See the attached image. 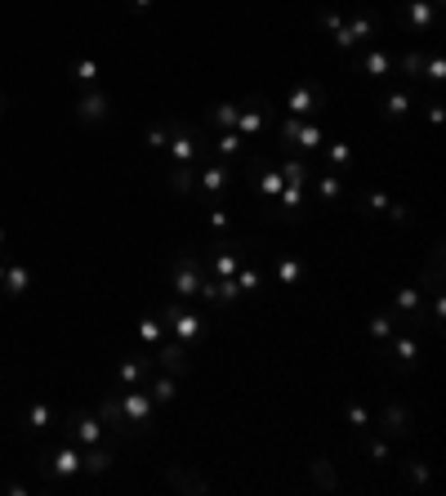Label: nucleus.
Instances as JSON below:
<instances>
[{"label": "nucleus", "instance_id": "obj_45", "mask_svg": "<svg viewBox=\"0 0 446 496\" xmlns=\"http://www.w3.org/2000/svg\"><path fill=\"white\" fill-rule=\"evenodd\" d=\"M143 143H147L152 152H165V143H170V122L147 125V134H143Z\"/></svg>", "mask_w": 446, "mask_h": 496}, {"label": "nucleus", "instance_id": "obj_24", "mask_svg": "<svg viewBox=\"0 0 446 496\" xmlns=\"http://www.w3.org/2000/svg\"><path fill=\"white\" fill-rule=\"evenodd\" d=\"M308 188H317V197H322V206H339V197H343V175L339 170H317L313 166V184Z\"/></svg>", "mask_w": 446, "mask_h": 496}, {"label": "nucleus", "instance_id": "obj_40", "mask_svg": "<svg viewBox=\"0 0 446 496\" xmlns=\"http://www.w3.org/2000/svg\"><path fill=\"white\" fill-rule=\"evenodd\" d=\"M72 77H76L85 90H94V86H99V59H76V63H72Z\"/></svg>", "mask_w": 446, "mask_h": 496}, {"label": "nucleus", "instance_id": "obj_50", "mask_svg": "<svg viewBox=\"0 0 446 496\" xmlns=\"http://www.w3.org/2000/svg\"><path fill=\"white\" fill-rule=\"evenodd\" d=\"M429 5H438V9H442V5H446V0H429Z\"/></svg>", "mask_w": 446, "mask_h": 496}, {"label": "nucleus", "instance_id": "obj_36", "mask_svg": "<svg viewBox=\"0 0 446 496\" xmlns=\"http://www.w3.org/2000/svg\"><path fill=\"white\" fill-rule=\"evenodd\" d=\"M236 113H241V104H215V108H206V130H236Z\"/></svg>", "mask_w": 446, "mask_h": 496}, {"label": "nucleus", "instance_id": "obj_34", "mask_svg": "<svg viewBox=\"0 0 446 496\" xmlns=\"http://www.w3.org/2000/svg\"><path fill=\"white\" fill-rule=\"evenodd\" d=\"M134 331H138V345H143L147 354H152V349H156V345L165 340V322H161L156 313H147V318H138V327H134Z\"/></svg>", "mask_w": 446, "mask_h": 496}, {"label": "nucleus", "instance_id": "obj_20", "mask_svg": "<svg viewBox=\"0 0 446 496\" xmlns=\"http://www.w3.org/2000/svg\"><path fill=\"white\" fill-rule=\"evenodd\" d=\"M112 117V99L94 86V90H81V99H76V122L81 125H103Z\"/></svg>", "mask_w": 446, "mask_h": 496}, {"label": "nucleus", "instance_id": "obj_15", "mask_svg": "<svg viewBox=\"0 0 446 496\" xmlns=\"http://www.w3.org/2000/svg\"><path fill=\"white\" fill-rule=\"evenodd\" d=\"M361 215H366V220H379V215H384V220H393V224H402V229L411 224V211H406L402 202H393L388 193H379V188H366V197H361Z\"/></svg>", "mask_w": 446, "mask_h": 496}, {"label": "nucleus", "instance_id": "obj_22", "mask_svg": "<svg viewBox=\"0 0 446 496\" xmlns=\"http://www.w3.org/2000/svg\"><path fill=\"white\" fill-rule=\"evenodd\" d=\"M156 367V358L147 354V349H138V354H129L120 367H116V389H134V384H143L147 375Z\"/></svg>", "mask_w": 446, "mask_h": 496}, {"label": "nucleus", "instance_id": "obj_17", "mask_svg": "<svg viewBox=\"0 0 446 496\" xmlns=\"http://www.w3.org/2000/svg\"><path fill=\"white\" fill-rule=\"evenodd\" d=\"M152 358H156V367H161L165 375H188L192 372V349L179 345V340H170V336L152 349Z\"/></svg>", "mask_w": 446, "mask_h": 496}, {"label": "nucleus", "instance_id": "obj_46", "mask_svg": "<svg viewBox=\"0 0 446 496\" xmlns=\"http://www.w3.org/2000/svg\"><path fill=\"white\" fill-rule=\"evenodd\" d=\"M152 5H156V0H125L129 14H152Z\"/></svg>", "mask_w": 446, "mask_h": 496}, {"label": "nucleus", "instance_id": "obj_38", "mask_svg": "<svg viewBox=\"0 0 446 496\" xmlns=\"http://www.w3.org/2000/svg\"><path fill=\"white\" fill-rule=\"evenodd\" d=\"M343 420H348L352 434H361V438L370 434V411H366L361 402H343Z\"/></svg>", "mask_w": 446, "mask_h": 496}, {"label": "nucleus", "instance_id": "obj_18", "mask_svg": "<svg viewBox=\"0 0 446 496\" xmlns=\"http://www.w3.org/2000/svg\"><path fill=\"white\" fill-rule=\"evenodd\" d=\"M201 143L210 148V157L223 161H245V139L236 130H201Z\"/></svg>", "mask_w": 446, "mask_h": 496}, {"label": "nucleus", "instance_id": "obj_27", "mask_svg": "<svg viewBox=\"0 0 446 496\" xmlns=\"http://www.w3.org/2000/svg\"><path fill=\"white\" fill-rule=\"evenodd\" d=\"M277 170H281V179H286V184H299V188H308V184H313V161H308V157H299V152L281 157V161H277Z\"/></svg>", "mask_w": 446, "mask_h": 496}, {"label": "nucleus", "instance_id": "obj_35", "mask_svg": "<svg viewBox=\"0 0 446 496\" xmlns=\"http://www.w3.org/2000/svg\"><path fill=\"white\" fill-rule=\"evenodd\" d=\"M147 393H152V402H156V407H170V402H174V398H179V375H156V380H152V384H147Z\"/></svg>", "mask_w": 446, "mask_h": 496}, {"label": "nucleus", "instance_id": "obj_37", "mask_svg": "<svg viewBox=\"0 0 446 496\" xmlns=\"http://www.w3.org/2000/svg\"><path fill=\"white\" fill-rule=\"evenodd\" d=\"M402 479L411 483V488H433V470H429V461H402Z\"/></svg>", "mask_w": 446, "mask_h": 496}, {"label": "nucleus", "instance_id": "obj_6", "mask_svg": "<svg viewBox=\"0 0 446 496\" xmlns=\"http://www.w3.org/2000/svg\"><path fill=\"white\" fill-rule=\"evenodd\" d=\"M375 36H379V9H361V14L343 18V27L334 32V50H339L343 59H352L357 50L375 45Z\"/></svg>", "mask_w": 446, "mask_h": 496}, {"label": "nucleus", "instance_id": "obj_21", "mask_svg": "<svg viewBox=\"0 0 446 496\" xmlns=\"http://www.w3.org/2000/svg\"><path fill=\"white\" fill-rule=\"evenodd\" d=\"M375 420H379L384 438H411V434H415V420H411V411H406L402 402H384Z\"/></svg>", "mask_w": 446, "mask_h": 496}, {"label": "nucleus", "instance_id": "obj_42", "mask_svg": "<svg viewBox=\"0 0 446 496\" xmlns=\"http://www.w3.org/2000/svg\"><path fill=\"white\" fill-rule=\"evenodd\" d=\"M366 443H370V456H375L379 465H393V443H388L384 434H375V429H370V434H366Z\"/></svg>", "mask_w": 446, "mask_h": 496}, {"label": "nucleus", "instance_id": "obj_33", "mask_svg": "<svg viewBox=\"0 0 446 496\" xmlns=\"http://www.w3.org/2000/svg\"><path fill=\"white\" fill-rule=\"evenodd\" d=\"M424 86H433V95L446 86V59H442V50H438V45H429V50H424Z\"/></svg>", "mask_w": 446, "mask_h": 496}, {"label": "nucleus", "instance_id": "obj_31", "mask_svg": "<svg viewBox=\"0 0 446 496\" xmlns=\"http://www.w3.org/2000/svg\"><path fill=\"white\" fill-rule=\"evenodd\" d=\"M402 322H406L402 313H393V309H379V313L366 322V331H370V340H375V345H388V340H393V331H397Z\"/></svg>", "mask_w": 446, "mask_h": 496}, {"label": "nucleus", "instance_id": "obj_39", "mask_svg": "<svg viewBox=\"0 0 446 496\" xmlns=\"http://www.w3.org/2000/svg\"><path fill=\"white\" fill-rule=\"evenodd\" d=\"M232 282H236V291H241V295H254V291H259V282H263V273H259V264H241Z\"/></svg>", "mask_w": 446, "mask_h": 496}, {"label": "nucleus", "instance_id": "obj_29", "mask_svg": "<svg viewBox=\"0 0 446 496\" xmlns=\"http://www.w3.org/2000/svg\"><path fill=\"white\" fill-rule=\"evenodd\" d=\"M322 143H326V130L317 125V117H308V122H299V130H295V143H290V148H295L299 157H308V152H317Z\"/></svg>", "mask_w": 446, "mask_h": 496}, {"label": "nucleus", "instance_id": "obj_8", "mask_svg": "<svg viewBox=\"0 0 446 496\" xmlns=\"http://www.w3.org/2000/svg\"><path fill=\"white\" fill-rule=\"evenodd\" d=\"M54 429H58L63 438H72L76 447H99V443L108 438V425H103L94 411H63Z\"/></svg>", "mask_w": 446, "mask_h": 496}, {"label": "nucleus", "instance_id": "obj_5", "mask_svg": "<svg viewBox=\"0 0 446 496\" xmlns=\"http://www.w3.org/2000/svg\"><path fill=\"white\" fill-rule=\"evenodd\" d=\"M236 175H241V161H223V157H210V161H201L192 193H197V197H206V202H219V197H227V193L236 188Z\"/></svg>", "mask_w": 446, "mask_h": 496}, {"label": "nucleus", "instance_id": "obj_19", "mask_svg": "<svg viewBox=\"0 0 446 496\" xmlns=\"http://www.w3.org/2000/svg\"><path fill=\"white\" fill-rule=\"evenodd\" d=\"M348 63H357L366 81H388L393 68H397V59H393L384 45H366V54H361V59H348Z\"/></svg>", "mask_w": 446, "mask_h": 496}, {"label": "nucleus", "instance_id": "obj_13", "mask_svg": "<svg viewBox=\"0 0 446 496\" xmlns=\"http://www.w3.org/2000/svg\"><path fill=\"white\" fill-rule=\"evenodd\" d=\"M420 286H424V295L433 300V309H429V331H442V247L429 250V268H424V277H420Z\"/></svg>", "mask_w": 446, "mask_h": 496}, {"label": "nucleus", "instance_id": "obj_3", "mask_svg": "<svg viewBox=\"0 0 446 496\" xmlns=\"http://www.w3.org/2000/svg\"><path fill=\"white\" fill-rule=\"evenodd\" d=\"M201 277H206V259L201 250L183 247L170 264V295L183 300V304H197V291H201Z\"/></svg>", "mask_w": 446, "mask_h": 496}, {"label": "nucleus", "instance_id": "obj_12", "mask_svg": "<svg viewBox=\"0 0 446 496\" xmlns=\"http://www.w3.org/2000/svg\"><path fill=\"white\" fill-rule=\"evenodd\" d=\"M201 259H206V273H210V277L227 282V277H236V268H241V264L250 259V250H245V247H232L227 238H219V242L206 250Z\"/></svg>", "mask_w": 446, "mask_h": 496}, {"label": "nucleus", "instance_id": "obj_9", "mask_svg": "<svg viewBox=\"0 0 446 496\" xmlns=\"http://www.w3.org/2000/svg\"><path fill=\"white\" fill-rule=\"evenodd\" d=\"M40 474H45L49 483H67V479H76V474H81V447H76L72 438L58 434V443L40 456Z\"/></svg>", "mask_w": 446, "mask_h": 496}, {"label": "nucleus", "instance_id": "obj_23", "mask_svg": "<svg viewBox=\"0 0 446 496\" xmlns=\"http://www.w3.org/2000/svg\"><path fill=\"white\" fill-rule=\"evenodd\" d=\"M165 483L174 488V492H188V496H206L210 492V479H201L197 470H188V465H170L165 470Z\"/></svg>", "mask_w": 446, "mask_h": 496}, {"label": "nucleus", "instance_id": "obj_48", "mask_svg": "<svg viewBox=\"0 0 446 496\" xmlns=\"http://www.w3.org/2000/svg\"><path fill=\"white\" fill-rule=\"evenodd\" d=\"M4 268H9V259H4V250H0V282H4Z\"/></svg>", "mask_w": 446, "mask_h": 496}, {"label": "nucleus", "instance_id": "obj_26", "mask_svg": "<svg viewBox=\"0 0 446 496\" xmlns=\"http://www.w3.org/2000/svg\"><path fill=\"white\" fill-rule=\"evenodd\" d=\"M272 273H277V286H299L304 273H308V259L304 255H277L272 259Z\"/></svg>", "mask_w": 446, "mask_h": 496}, {"label": "nucleus", "instance_id": "obj_25", "mask_svg": "<svg viewBox=\"0 0 446 496\" xmlns=\"http://www.w3.org/2000/svg\"><path fill=\"white\" fill-rule=\"evenodd\" d=\"M420 300H424V286H420V282H406V286H397L393 313H402V318H420V322H424V331H429V318L420 313Z\"/></svg>", "mask_w": 446, "mask_h": 496}, {"label": "nucleus", "instance_id": "obj_10", "mask_svg": "<svg viewBox=\"0 0 446 496\" xmlns=\"http://www.w3.org/2000/svg\"><path fill=\"white\" fill-rule=\"evenodd\" d=\"M272 113H277V104H272L268 95H250V99L241 104V113H236V134H241L245 143H259V139L268 134Z\"/></svg>", "mask_w": 446, "mask_h": 496}, {"label": "nucleus", "instance_id": "obj_30", "mask_svg": "<svg viewBox=\"0 0 446 496\" xmlns=\"http://www.w3.org/2000/svg\"><path fill=\"white\" fill-rule=\"evenodd\" d=\"M304 197H308V188H299V184H286V188H281V197L272 202V211H277L286 224H295V220H299V206H304Z\"/></svg>", "mask_w": 446, "mask_h": 496}, {"label": "nucleus", "instance_id": "obj_14", "mask_svg": "<svg viewBox=\"0 0 446 496\" xmlns=\"http://www.w3.org/2000/svg\"><path fill=\"white\" fill-rule=\"evenodd\" d=\"M420 108V90L406 81V86H388L384 95H379V117L384 122H406L411 113Z\"/></svg>", "mask_w": 446, "mask_h": 496}, {"label": "nucleus", "instance_id": "obj_11", "mask_svg": "<svg viewBox=\"0 0 446 496\" xmlns=\"http://www.w3.org/2000/svg\"><path fill=\"white\" fill-rule=\"evenodd\" d=\"M281 108H286L290 117H299V122L322 117V108H326V86H322L317 77H308V81H299V86L281 99Z\"/></svg>", "mask_w": 446, "mask_h": 496}, {"label": "nucleus", "instance_id": "obj_1", "mask_svg": "<svg viewBox=\"0 0 446 496\" xmlns=\"http://www.w3.org/2000/svg\"><path fill=\"white\" fill-rule=\"evenodd\" d=\"M156 318L165 322V336H170V340H179V345H188V349H197V340L210 331L206 309H188V304H183V300H174V295L156 309Z\"/></svg>", "mask_w": 446, "mask_h": 496}, {"label": "nucleus", "instance_id": "obj_32", "mask_svg": "<svg viewBox=\"0 0 446 496\" xmlns=\"http://www.w3.org/2000/svg\"><path fill=\"white\" fill-rule=\"evenodd\" d=\"M308 483H313L317 492H339V474H334L331 456H313V461H308Z\"/></svg>", "mask_w": 446, "mask_h": 496}, {"label": "nucleus", "instance_id": "obj_2", "mask_svg": "<svg viewBox=\"0 0 446 496\" xmlns=\"http://www.w3.org/2000/svg\"><path fill=\"white\" fill-rule=\"evenodd\" d=\"M420 331H424V322L420 318H406L397 331H393V340L384 345V372H397V375H411L420 372Z\"/></svg>", "mask_w": 446, "mask_h": 496}, {"label": "nucleus", "instance_id": "obj_47", "mask_svg": "<svg viewBox=\"0 0 446 496\" xmlns=\"http://www.w3.org/2000/svg\"><path fill=\"white\" fill-rule=\"evenodd\" d=\"M0 250H9V233H4V224H0Z\"/></svg>", "mask_w": 446, "mask_h": 496}, {"label": "nucleus", "instance_id": "obj_43", "mask_svg": "<svg viewBox=\"0 0 446 496\" xmlns=\"http://www.w3.org/2000/svg\"><path fill=\"white\" fill-rule=\"evenodd\" d=\"M322 148H326L331 170H348V166H352V148H348V143H322Z\"/></svg>", "mask_w": 446, "mask_h": 496}, {"label": "nucleus", "instance_id": "obj_4", "mask_svg": "<svg viewBox=\"0 0 446 496\" xmlns=\"http://www.w3.org/2000/svg\"><path fill=\"white\" fill-rule=\"evenodd\" d=\"M116 398H120V420H125V438L129 434H147L152 425H156V402H152V393H147V384H134V389H116Z\"/></svg>", "mask_w": 446, "mask_h": 496}, {"label": "nucleus", "instance_id": "obj_16", "mask_svg": "<svg viewBox=\"0 0 446 496\" xmlns=\"http://www.w3.org/2000/svg\"><path fill=\"white\" fill-rule=\"evenodd\" d=\"M58 416H63V411H58L54 402H45V398H36V402H27V407L18 411V425H22L27 434H36V438H45V434H49V429L58 425Z\"/></svg>", "mask_w": 446, "mask_h": 496}, {"label": "nucleus", "instance_id": "obj_44", "mask_svg": "<svg viewBox=\"0 0 446 496\" xmlns=\"http://www.w3.org/2000/svg\"><path fill=\"white\" fill-rule=\"evenodd\" d=\"M206 220H210V229H215L219 238H227V229H232V211H227V206H219V202H210V211H206Z\"/></svg>", "mask_w": 446, "mask_h": 496}, {"label": "nucleus", "instance_id": "obj_49", "mask_svg": "<svg viewBox=\"0 0 446 496\" xmlns=\"http://www.w3.org/2000/svg\"><path fill=\"white\" fill-rule=\"evenodd\" d=\"M0 117H4V95H0Z\"/></svg>", "mask_w": 446, "mask_h": 496}, {"label": "nucleus", "instance_id": "obj_41", "mask_svg": "<svg viewBox=\"0 0 446 496\" xmlns=\"http://www.w3.org/2000/svg\"><path fill=\"white\" fill-rule=\"evenodd\" d=\"M339 27H343V9H339V5H326V9L317 14V32H322V36H334Z\"/></svg>", "mask_w": 446, "mask_h": 496}, {"label": "nucleus", "instance_id": "obj_28", "mask_svg": "<svg viewBox=\"0 0 446 496\" xmlns=\"http://www.w3.org/2000/svg\"><path fill=\"white\" fill-rule=\"evenodd\" d=\"M27 286H31V268H27L22 259H9V268H4V282H0L4 300H18V295H27Z\"/></svg>", "mask_w": 446, "mask_h": 496}, {"label": "nucleus", "instance_id": "obj_7", "mask_svg": "<svg viewBox=\"0 0 446 496\" xmlns=\"http://www.w3.org/2000/svg\"><path fill=\"white\" fill-rule=\"evenodd\" d=\"M397 27L402 36H438L442 32V9L429 0H402L397 5Z\"/></svg>", "mask_w": 446, "mask_h": 496}]
</instances>
